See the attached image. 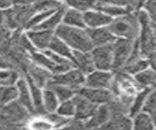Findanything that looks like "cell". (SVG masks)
I'll return each instance as SVG.
<instances>
[{
	"label": "cell",
	"mask_w": 156,
	"mask_h": 130,
	"mask_svg": "<svg viewBox=\"0 0 156 130\" xmlns=\"http://www.w3.org/2000/svg\"><path fill=\"white\" fill-rule=\"evenodd\" d=\"M108 28L115 36L135 41L139 37L140 30L138 14L130 12L117 17L108 25Z\"/></svg>",
	"instance_id": "cell-1"
},
{
	"label": "cell",
	"mask_w": 156,
	"mask_h": 130,
	"mask_svg": "<svg viewBox=\"0 0 156 130\" xmlns=\"http://www.w3.org/2000/svg\"><path fill=\"white\" fill-rule=\"evenodd\" d=\"M56 33L67 45L78 51L89 52L94 47L87 31L66 25H61L57 28Z\"/></svg>",
	"instance_id": "cell-2"
},
{
	"label": "cell",
	"mask_w": 156,
	"mask_h": 130,
	"mask_svg": "<svg viewBox=\"0 0 156 130\" xmlns=\"http://www.w3.org/2000/svg\"><path fill=\"white\" fill-rule=\"evenodd\" d=\"M138 18L140 26L139 43L140 54L144 58H147L156 49V37L152 28V21L146 11H139Z\"/></svg>",
	"instance_id": "cell-3"
},
{
	"label": "cell",
	"mask_w": 156,
	"mask_h": 130,
	"mask_svg": "<svg viewBox=\"0 0 156 130\" xmlns=\"http://www.w3.org/2000/svg\"><path fill=\"white\" fill-rule=\"evenodd\" d=\"M134 40L127 38H118L112 43L113 50V65L112 70L114 71L121 70L126 65L134 47Z\"/></svg>",
	"instance_id": "cell-4"
},
{
	"label": "cell",
	"mask_w": 156,
	"mask_h": 130,
	"mask_svg": "<svg viewBox=\"0 0 156 130\" xmlns=\"http://www.w3.org/2000/svg\"><path fill=\"white\" fill-rule=\"evenodd\" d=\"M84 74L79 70H69L66 74H57L51 78V79L48 81L49 83H55V84H62L66 85L77 91L80 87H82V84L85 82ZM47 85V84H46Z\"/></svg>",
	"instance_id": "cell-5"
},
{
	"label": "cell",
	"mask_w": 156,
	"mask_h": 130,
	"mask_svg": "<svg viewBox=\"0 0 156 130\" xmlns=\"http://www.w3.org/2000/svg\"><path fill=\"white\" fill-rule=\"evenodd\" d=\"M92 58L95 67L101 70H108L113 65V50L112 44L97 46L92 51Z\"/></svg>",
	"instance_id": "cell-6"
},
{
	"label": "cell",
	"mask_w": 156,
	"mask_h": 130,
	"mask_svg": "<svg viewBox=\"0 0 156 130\" xmlns=\"http://www.w3.org/2000/svg\"><path fill=\"white\" fill-rule=\"evenodd\" d=\"M76 93L82 95L92 103L97 105L107 104L114 97L113 93L109 89L104 88H92V87H80L76 91Z\"/></svg>",
	"instance_id": "cell-7"
},
{
	"label": "cell",
	"mask_w": 156,
	"mask_h": 130,
	"mask_svg": "<svg viewBox=\"0 0 156 130\" xmlns=\"http://www.w3.org/2000/svg\"><path fill=\"white\" fill-rule=\"evenodd\" d=\"M72 100L75 104V118L78 119L87 120L92 117L98 108L97 104L92 103L91 101L78 93H75Z\"/></svg>",
	"instance_id": "cell-8"
},
{
	"label": "cell",
	"mask_w": 156,
	"mask_h": 130,
	"mask_svg": "<svg viewBox=\"0 0 156 130\" xmlns=\"http://www.w3.org/2000/svg\"><path fill=\"white\" fill-rule=\"evenodd\" d=\"M113 74L106 71H92L87 76L85 80V85L87 87L92 88H104L109 89L112 81H113Z\"/></svg>",
	"instance_id": "cell-9"
},
{
	"label": "cell",
	"mask_w": 156,
	"mask_h": 130,
	"mask_svg": "<svg viewBox=\"0 0 156 130\" xmlns=\"http://www.w3.org/2000/svg\"><path fill=\"white\" fill-rule=\"evenodd\" d=\"M94 46H102L112 44L116 37L108 27H92L86 30Z\"/></svg>",
	"instance_id": "cell-10"
},
{
	"label": "cell",
	"mask_w": 156,
	"mask_h": 130,
	"mask_svg": "<svg viewBox=\"0 0 156 130\" xmlns=\"http://www.w3.org/2000/svg\"><path fill=\"white\" fill-rule=\"evenodd\" d=\"M71 61L78 70L86 74H91L94 70V68H96L92 54L88 52H82L78 50L74 51L72 53Z\"/></svg>",
	"instance_id": "cell-11"
},
{
	"label": "cell",
	"mask_w": 156,
	"mask_h": 130,
	"mask_svg": "<svg viewBox=\"0 0 156 130\" xmlns=\"http://www.w3.org/2000/svg\"><path fill=\"white\" fill-rule=\"evenodd\" d=\"M110 117V110L107 104H101L96 109L92 117L85 121L86 128H100L101 125L108 121Z\"/></svg>",
	"instance_id": "cell-12"
},
{
	"label": "cell",
	"mask_w": 156,
	"mask_h": 130,
	"mask_svg": "<svg viewBox=\"0 0 156 130\" xmlns=\"http://www.w3.org/2000/svg\"><path fill=\"white\" fill-rule=\"evenodd\" d=\"M13 15L18 30H22L23 27H26L27 23L35 13V9L33 5H16L13 9Z\"/></svg>",
	"instance_id": "cell-13"
},
{
	"label": "cell",
	"mask_w": 156,
	"mask_h": 130,
	"mask_svg": "<svg viewBox=\"0 0 156 130\" xmlns=\"http://www.w3.org/2000/svg\"><path fill=\"white\" fill-rule=\"evenodd\" d=\"M84 21L90 27H100L101 26L109 25L112 22V18L101 11H88L84 14Z\"/></svg>",
	"instance_id": "cell-14"
},
{
	"label": "cell",
	"mask_w": 156,
	"mask_h": 130,
	"mask_svg": "<svg viewBox=\"0 0 156 130\" xmlns=\"http://www.w3.org/2000/svg\"><path fill=\"white\" fill-rule=\"evenodd\" d=\"M31 58L36 64L40 65L42 67H45V68H47L48 70L53 71L54 74L66 73V71H67L68 70H69V68H67V67L57 64V63H55L53 60H51L50 58L47 57L46 55L44 56L42 54H38V53L33 52V53H31Z\"/></svg>",
	"instance_id": "cell-15"
},
{
	"label": "cell",
	"mask_w": 156,
	"mask_h": 130,
	"mask_svg": "<svg viewBox=\"0 0 156 130\" xmlns=\"http://www.w3.org/2000/svg\"><path fill=\"white\" fill-rule=\"evenodd\" d=\"M129 114L112 115L104 125L100 127L101 129H131L133 128V121L128 117Z\"/></svg>",
	"instance_id": "cell-16"
},
{
	"label": "cell",
	"mask_w": 156,
	"mask_h": 130,
	"mask_svg": "<svg viewBox=\"0 0 156 130\" xmlns=\"http://www.w3.org/2000/svg\"><path fill=\"white\" fill-rule=\"evenodd\" d=\"M27 74L30 76L31 79L36 83L37 86H39V87L46 86L48 81L52 78V74L49 73V71L39 68V67L35 66L34 64H32V63L29 64Z\"/></svg>",
	"instance_id": "cell-17"
},
{
	"label": "cell",
	"mask_w": 156,
	"mask_h": 130,
	"mask_svg": "<svg viewBox=\"0 0 156 130\" xmlns=\"http://www.w3.org/2000/svg\"><path fill=\"white\" fill-rule=\"evenodd\" d=\"M26 76H27V82L29 85V88H30V92L32 96V103L34 106V109H35V113L37 114H45L46 110H45V107H44L42 94H41L40 89H39V86L36 85V83L34 82L27 74H26Z\"/></svg>",
	"instance_id": "cell-18"
},
{
	"label": "cell",
	"mask_w": 156,
	"mask_h": 130,
	"mask_svg": "<svg viewBox=\"0 0 156 130\" xmlns=\"http://www.w3.org/2000/svg\"><path fill=\"white\" fill-rule=\"evenodd\" d=\"M27 36L37 48L44 49L50 44L53 38V32L46 30H43L41 31H29L27 33Z\"/></svg>",
	"instance_id": "cell-19"
},
{
	"label": "cell",
	"mask_w": 156,
	"mask_h": 130,
	"mask_svg": "<svg viewBox=\"0 0 156 130\" xmlns=\"http://www.w3.org/2000/svg\"><path fill=\"white\" fill-rule=\"evenodd\" d=\"M18 89H19V102L22 103L31 114H35V109L30 98V94L27 88V82L23 79H20L18 81Z\"/></svg>",
	"instance_id": "cell-20"
},
{
	"label": "cell",
	"mask_w": 156,
	"mask_h": 130,
	"mask_svg": "<svg viewBox=\"0 0 156 130\" xmlns=\"http://www.w3.org/2000/svg\"><path fill=\"white\" fill-rule=\"evenodd\" d=\"M135 79L141 88H152V86L156 83V71L152 69H145L135 74Z\"/></svg>",
	"instance_id": "cell-21"
},
{
	"label": "cell",
	"mask_w": 156,
	"mask_h": 130,
	"mask_svg": "<svg viewBox=\"0 0 156 130\" xmlns=\"http://www.w3.org/2000/svg\"><path fill=\"white\" fill-rule=\"evenodd\" d=\"M151 90H152L151 87H145L144 89H141L139 93L136 94L134 101H133V104L131 106L129 115H131V117H135L136 114H139L140 112V110H143L144 103L146 101V98H147V96L150 93Z\"/></svg>",
	"instance_id": "cell-22"
},
{
	"label": "cell",
	"mask_w": 156,
	"mask_h": 130,
	"mask_svg": "<svg viewBox=\"0 0 156 130\" xmlns=\"http://www.w3.org/2000/svg\"><path fill=\"white\" fill-rule=\"evenodd\" d=\"M95 10L101 11V12L105 13V14H106V15H108L110 17H112V16L119 17V16H122V15H125V14H127V13H130L126 8L115 6V5H111V4H107V3L101 1V0H97Z\"/></svg>",
	"instance_id": "cell-23"
},
{
	"label": "cell",
	"mask_w": 156,
	"mask_h": 130,
	"mask_svg": "<svg viewBox=\"0 0 156 130\" xmlns=\"http://www.w3.org/2000/svg\"><path fill=\"white\" fill-rule=\"evenodd\" d=\"M133 128L138 130H150L155 128L151 115L146 112L136 114L134 117Z\"/></svg>",
	"instance_id": "cell-24"
},
{
	"label": "cell",
	"mask_w": 156,
	"mask_h": 130,
	"mask_svg": "<svg viewBox=\"0 0 156 130\" xmlns=\"http://www.w3.org/2000/svg\"><path fill=\"white\" fill-rule=\"evenodd\" d=\"M46 86H47V88H50L54 91V92H55L58 99L60 101H62V102L66 101V100H69L76 93V91L74 89H72V88L68 87V86H66V85L49 83L48 82Z\"/></svg>",
	"instance_id": "cell-25"
},
{
	"label": "cell",
	"mask_w": 156,
	"mask_h": 130,
	"mask_svg": "<svg viewBox=\"0 0 156 130\" xmlns=\"http://www.w3.org/2000/svg\"><path fill=\"white\" fill-rule=\"evenodd\" d=\"M65 13H66V7L62 5L60 9H58V11L56 12L55 15L52 16L51 18H49L48 20L42 22L40 25L34 27V28H35V30H46V31L53 30V28L61 22L62 18L65 15Z\"/></svg>",
	"instance_id": "cell-26"
},
{
	"label": "cell",
	"mask_w": 156,
	"mask_h": 130,
	"mask_svg": "<svg viewBox=\"0 0 156 130\" xmlns=\"http://www.w3.org/2000/svg\"><path fill=\"white\" fill-rule=\"evenodd\" d=\"M63 23L66 25L77 27H84L86 25L84 21V16L76 10L66 11L65 13V17H63Z\"/></svg>",
	"instance_id": "cell-27"
},
{
	"label": "cell",
	"mask_w": 156,
	"mask_h": 130,
	"mask_svg": "<svg viewBox=\"0 0 156 130\" xmlns=\"http://www.w3.org/2000/svg\"><path fill=\"white\" fill-rule=\"evenodd\" d=\"M49 47H50L51 50H53L54 52H56L57 54L61 55L62 57H66L68 59H71L72 58V52L69 50V48L66 46V42H63L62 39L58 38V37L53 36L50 44H49Z\"/></svg>",
	"instance_id": "cell-28"
},
{
	"label": "cell",
	"mask_w": 156,
	"mask_h": 130,
	"mask_svg": "<svg viewBox=\"0 0 156 130\" xmlns=\"http://www.w3.org/2000/svg\"><path fill=\"white\" fill-rule=\"evenodd\" d=\"M148 66H149L148 60H145L144 57H141L134 62L126 64L125 67L121 70H123L129 74H136L140 73V71H143L144 70L147 69Z\"/></svg>",
	"instance_id": "cell-29"
},
{
	"label": "cell",
	"mask_w": 156,
	"mask_h": 130,
	"mask_svg": "<svg viewBox=\"0 0 156 130\" xmlns=\"http://www.w3.org/2000/svg\"><path fill=\"white\" fill-rule=\"evenodd\" d=\"M18 96H19L18 87L17 88L14 87L13 85L0 86V103L2 105L16 99Z\"/></svg>",
	"instance_id": "cell-30"
},
{
	"label": "cell",
	"mask_w": 156,
	"mask_h": 130,
	"mask_svg": "<svg viewBox=\"0 0 156 130\" xmlns=\"http://www.w3.org/2000/svg\"><path fill=\"white\" fill-rule=\"evenodd\" d=\"M62 5L58 0H35L33 7L35 11H51L58 10Z\"/></svg>",
	"instance_id": "cell-31"
},
{
	"label": "cell",
	"mask_w": 156,
	"mask_h": 130,
	"mask_svg": "<svg viewBox=\"0 0 156 130\" xmlns=\"http://www.w3.org/2000/svg\"><path fill=\"white\" fill-rule=\"evenodd\" d=\"M44 107L48 113H53L58 107V97L50 88L44 91Z\"/></svg>",
	"instance_id": "cell-32"
},
{
	"label": "cell",
	"mask_w": 156,
	"mask_h": 130,
	"mask_svg": "<svg viewBox=\"0 0 156 130\" xmlns=\"http://www.w3.org/2000/svg\"><path fill=\"white\" fill-rule=\"evenodd\" d=\"M66 3L78 11H89L95 9L97 0H66Z\"/></svg>",
	"instance_id": "cell-33"
},
{
	"label": "cell",
	"mask_w": 156,
	"mask_h": 130,
	"mask_svg": "<svg viewBox=\"0 0 156 130\" xmlns=\"http://www.w3.org/2000/svg\"><path fill=\"white\" fill-rule=\"evenodd\" d=\"M101 1L107 4H111V5L126 8L129 12H133L140 9L136 0H101Z\"/></svg>",
	"instance_id": "cell-34"
},
{
	"label": "cell",
	"mask_w": 156,
	"mask_h": 130,
	"mask_svg": "<svg viewBox=\"0 0 156 130\" xmlns=\"http://www.w3.org/2000/svg\"><path fill=\"white\" fill-rule=\"evenodd\" d=\"M18 79V71L11 70H0V86L12 85Z\"/></svg>",
	"instance_id": "cell-35"
},
{
	"label": "cell",
	"mask_w": 156,
	"mask_h": 130,
	"mask_svg": "<svg viewBox=\"0 0 156 130\" xmlns=\"http://www.w3.org/2000/svg\"><path fill=\"white\" fill-rule=\"evenodd\" d=\"M11 34L8 30L0 27V55H4L10 48Z\"/></svg>",
	"instance_id": "cell-36"
},
{
	"label": "cell",
	"mask_w": 156,
	"mask_h": 130,
	"mask_svg": "<svg viewBox=\"0 0 156 130\" xmlns=\"http://www.w3.org/2000/svg\"><path fill=\"white\" fill-rule=\"evenodd\" d=\"M58 113L63 117H70V115L75 114V104L73 100L63 101V103L58 109Z\"/></svg>",
	"instance_id": "cell-37"
},
{
	"label": "cell",
	"mask_w": 156,
	"mask_h": 130,
	"mask_svg": "<svg viewBox=\"0 0 156 130\" xmlns=\"http://www.w3.org/2000/svg\"><path fill=\"white\" fill-rule=\"evenodd\" d=\"M55 11V10H51V11H42L41 14H38V15L34 16L33 18H31L30 20H29V22L27 23V25L26 27H36L39 25V23L43 22L47 17H49L51 15V14Z\"/></svg>",
	"instance_id": "cell-38"
},
{
	"label": "cell",
	"mask_w": 156,
	"mask_h": 130,
	"mask_svg": "<svg viewBox=\"0 0 156 130\" xmlns=\"http://www.w3.org/2000/svg\"><path fill=\"white\" fill-rule=\"evenodd\" d=\"M46 118L50 122L55 124L57 127H61L62 125H66V124H67L68 121H69V120L66 118V117H63V115H62L60 114H47Z\"/></svg>",
	"instance_id": "cell-39"
},
{
	"label": "cell",
	"mask_w": 156,
	"mask_h": 130,
	"mask_svg": "<svg viewBox=\"0 0 156 130\" xmlns=\"http://www.w3.org/2000/svg\"><path fill=\"white\" fill-rule=\"evenodd\" d=\"M65 128L66 129H83V128H86V124L83 120L75 118L74 120H69V121L67 122V124H66Z\"/></svg>",
	"instance_id": "cell-40"
},
{
	"label": "cell",
	"mask_w": 156,
	"mask_h": 130,
	"mask_svg": "<svg viewBox=\"0 0 156 130\" xmlns=\"http://www.w3.org/2000/svg\"><path fill=\"white\" fill-rule=\"evenodd\" d=\"M20 43H21L22 47L27 52H30V53L35 52V49H34V47L31 45V43L29 42V40L27 39V37L26 35L21 34V37H20Z\"/></svg>",
	"instance_id": "cell-41"
},
{
	"label": "cell",
	"mask_w": 156,
	"mask_h": 130,
	"mask_svg": "<svg viewBox=\"0 0 156 130\" xmlns=\"http://www.w3.org/2000/svg\"><path fill=\"white\" fill-rule=\"evenodd\" d=\"M144 6L150 18L156 15V0H148L145 2Z\"/></svg>",
	"instance_id": "cell-42"
},
{
	"label": "cell",
	"mask_w": 156,
	"mask_h": 130,
	"mask_svg": "<svg viewBox=\"0 0 156 130\" xmlns=\"http://www.w3.org/2000/svg\"><path fill=\"white\" fill-rule=\"evenodd\" d=\"M0 69H11V70H13V67L11 65V63H10L7 58L3 55H0Z\"/></svg>",
	"instance_id": "cell-43"
},
{
	"label": "cell",
	"mask_w": 156,
	"mask_h": 130,
	"mask_svg": "<svg viewBox=\"0 0 156 130\" xmlns=\"http://www.w3.org/2000/svg\"><path fill=\"white\" fill-rule=\"evenodd\" d=\"M147 60H148L149 66L151 67V69L156 71V49L152 54L147 58Z\"/></svg>",
	"instance_id": "cell-44"
},
{
	"label": "cell",
	"mask_w": 156,
	"mask_h": 130,
	"mask_svg": "<svg viewBox=\"0 0 156 130\" xmlns=\"http://www.w3.org/2000/svg\"><path fill=\"white\" fill-rule=\"evenodd\" d=\"M33 127L36 129H48V128H51V125L44 121H36L33 123Z\"/></svg>",
	"instance_id": "cell-45"
},
{
	"label": "cell",
	"mask_w": 156,
	"mask_h": 130,
	"mask_svg": "<svg viewBox=\"0 0 156 130\" xmlns=\"http://www.w3.org/2000/svg\"><path fill=\"white\" fill-rule=\"evenodd\" d=\"M34 2L35 0H13V3L16 5H29Z\"/></svg>",
	"instance_id": "cell-46"
},
{
	"label": "cell",
	"mask_w": 156,
	"mask_h": 130,
	"mask_svg": "<svg viewBox=\"0 0 156 130\" xmlns=\"http://www.w3.org/2000/svg\"><path fill=\"white\" fill-rule=\"evenodd\" d=\"M13 4V0H0V8H7Z\"/></svg>",
	"instance_id": "cell-47"
},
{
	"label": "cell",
	"mask_w": 156,
	"mask_h": 130,
	"mask_svg": "<svg viewBox=\"0 0 156 130\" xmlns=\"http://www.w3.org/2000/svg\"><path fill=\"white\" fill-rule=\"evenodd\" d=\"M149 114L151 115V118H152L153 123H154V127L156 128V110H153L152 113H150Z\"/></svg>",
	"instance_id": "cell-48"
},
{
	"label": "cell",
	"mask_w": 156,
	"mask_h": 130,
	"mask_svg": "<svg viewBox=\"0 0 156 130\" xmlns=\"http://www.w3.org/2000/svg\"><path fill=\"white\" fill-rule=\"evenodd\" d=\"M138 1V4H139V7H141L144 6L146 1H148V0H136Z\"/></svg>",
	"instance_id": "cell-49"
},
{
	"label": "cell",
	"mask_w": 156,
	"mask_h": 130,
	"mask_svg": "<svg viewBox=\"0 0 156 130\" xmlns=\"http://www.w3.org/2000/svg\"><path fill=\"white\" fill-rule=\"evenodd\" d=\"M152 28H153L154 34H155V37H156V23L155 22H152Z\"/></svg>",
	"instance_id": "cell-50"
},
{
	"label": "cell",
	"mask_w": 156,
	"mask_h": 130,
	"mask_svg": "<svg viewBox=\"0 0 156 130\" xmlns=\"http://www.w3.org/2000/svg\"><path fill=\"white\" fill-rule=\"evenodd\" d=\"M150 19H151V21H152V22H155L156 23V15L153 16V17H151Z\"/></svg>",
	"instance_id": "cell-51"
},
{
	"label": "cell",
	"mask_w": 156,
	"mask_h": 130,
	"mask_svg": "<svg viewBox=\"0 0 156 130\" xmlns=\"http://www.w3.org/2000/svg\"><path fill=\"white\" fill-rule=\"evenodd\" d=\"M152 89H153V90H155V91H156V83H155V84H154V85H153V86H152Z\"/></svg>",
	"instance_id": "cell-52"
},
{
	"label": "cell",
	"mask_w": 156,
	"mask_h": 130,
	"mask_svg": "<svg viewBox=\"0 0 156 130\" xmlns=\"http://www.w3.org/2000/svg\"><path fill=\"white\" fill-rule=\"evenodd\" d=\"M1 110H2V104L0 103V113H1Z\"/></svg>",
	"instance_id": "cell-53"
}]
</instances>
